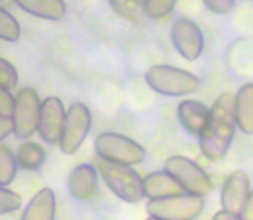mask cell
<instances>
[{
  "instance_id": "obj_23",
  "label": "cell",
  "mask_w": 253,
  "mask_h": 220,
  "mask_svg": "<svg viewBox=\"0 0 253 220\" xmlns=\"http://www.w3.org/2000/svg\"><path fill=\"white\" fill-rule=\"evenodd\" d=\"M23 205V198L14 191L7 189L5 186H0V215L12 214L19 210Z\"/></svg>"
},
{
  "instance_id": "obj_26",
  "label": "cell",
  "mask_w": 253,
  "mask_h": 220,
  "mask_svg": "<svg viewBox=\"0 0 253 220\" xmlns=\"http://www.w3.org/2000/svg\"><path fill=\"white\" fill-rule=\"evenodd\" d=\"M14 102H16V97H12L9 90L0 88V117H12Z\"/></svg>"
},
{
  "instance_id": "obj_16",
  "label": "cell",
  "mask_w": 253,
  "mask_h": 220,
  "mask_svg": "<svg viewBox=\"0 0 253 220\" xmlns=\"http://www.w3.org/2000/svg\"><path fill=\"white\" fill-rule=\"evenodd\" d=\"M16 5L31 16L48 21H60L67 12L64 0H16Z\"/></svg>"
},
{
  "instance_id": "obj_11",
  "label": "cell",
  "mask_w": 253,
  "mask_h": 220,
  "mask_svg": "<svg viewBox=\"0 0 253 220\" xmlns=\"http://www.w3.org/2000/svg\"><path fill=\"white\" fill-rule=\"evenodd\" d=\"M252 193L250 176L245 170H234L229 174L220 191V205L224 212L234 215H241L247 200Z\"/></svg>"
},
{
  "instance_id": "obj_20",
  "label": "cell",
  "mask_w": 253,
  "mask_h": 220,
  "mask_svg": "<svg viewBox=\"0 0 253 220\" xmlns=\"http://www.w3.org/2000/svg\"><path fill=\"white\" fill-rule=\"evenodd\" d=\"M17 158L7 145H0V186H7L14 181L17 172Z\"/></svg>"
},
{
  "instance_id": "obj_22",
  "label": "cell",
  "mask_w": 253,
  "mask_h": 220,
  "mask_svg": "<svg viewBox=\"0 0 253 220\" xmlns=\"http://www.w3.org/2000/svg\"><path fill=\"white\" fill-rule=\"evenodd\" d=\"M177 0H145V16L148 19H164L176 7Z\"/></svg>"
},
{
  "instance_id": "obj_31",
  "label": "cell",
  "mask_w": 253,
  "mask_h": 220,
  "mask_svg": "<svg viewBox=\"0 0 253 220\" xmlns=\"http://www.w3.org/2000/svg\"><path fill=\"white\" fill-rule=\"evenodd\" d=\"M147 220H159V219H153V217H148Z\"/></svg>"
},
{
  "instance_id": "obj_30",
  "label": "cell",
  "mask_w": 253,
  "mask_h": 220,
  "mask_svg": "<svg viewBox=\"0 0 253 220\" xmlns=\"http://www.w3.org/2000/svg\"><path fill=\"white\" fill-rule=\"evenodd\" d=\"M14 3H16V0H0V7H2V9H9V7H12Z\"/></svg>"
},
{
  "instance_id": "obj_17",
  "label": "cell",
  "mask_w": 253,
  "mask_h": 220,
  "mask_svg": "<svg viewBox=\"0 0 253 220\" xmlns=\"http://www.w3.org/2000/svg\"><path fill=\"white\" fill-rule=\"evenodd\" d=\"M236 120L238 129L243 134H253V83H247L238 90L236 102Z\"/></svg>"
},
{
  "instance_id": "obj_18",
  "label": "cell",
  "mask_w": 253,
  "mask_h": 220,
  "mask_svg": "<svg viewBox=\"0 0 253 220\" xmlns=\"http://www.w3.org/2000/svg\"><path fill=\"white\" fill-rule=\"evenodd\" d=\"M17 164L24 170H38L45 162V150L42 145L33 143V141H24L17 148Z\"/></svg>"
},
{
  "instance_id": "obj_21",
  "label": "cell",
  "mask_w": 253,
  "mask_h": 220,
  "mask_svg": "<svg viewBox=\"0 0 253 220\" xmlns=\"http://www.w3.org/2000/svg\"><path fill=\"white\" fill-rule=\"evenodd\" d=\"M21 37V26L17 19L10 12L0 7V40L3 41H17Z\"/></svg>"
},
{
  "instance_id": "obj_4",
  "label": "cell",
  "mask_w": 253,
  "mask_h": 220,
  "mask_svg": "<svg viewBox=\"0 0 253 220\" xmlns=\"http://www.w3.org/2000/svg\"><path fill=\"white\" fill-rule=\"evenodd\" d=\"M97 157L123 165H138L147 158V150L119 133H100L95 138Z\"/></svg>"
},
{
  "instance_id": "obj_10",
  "label": "cell",
  "mask_w": 253,
  "mask_h": 220,
  "mask_svg": "<svg viewBox=\"0 0 253 220\" xmlns=\"http://www.w3.org/2000/svg\"><path fill=\"white\" fill-rule=\"evenodd\" d=\"M66 122V110L59 97H47L42 102L40 124H38V134L47 145L60 143Z\"/></svg>"
},
{
  "instance_id": "obj_28",
  "label": "cell",
  "mask_w": 253,
  "mask_h": 220,
  "mask_svg": "<svg viewBox=\"0 0 253 220\" xmlns=\"http://www.w3.org/2000/svg\"><path fill=\"white\" fill-rule=\"evenodd\" d=\"M240 217L243 220H253V187H252V193H250V196H248L247 205H245Z\"/></svg>"
},
{
  "instance_id": "obj_15",
  "label": "cell",
  "mask_w": 253,
  "mask_h": 220,
  "mask_svg": "<svg viewBox=\"0 0 253 220\" xmlns=\"http://www.w3.org/2000/svg\"><path fill=\"white\" fill-rule=\"evenodd\" d=\"M21 220H55V193L50 187H43L31 198Z\"/></svg>"
},
{
  "instance_id": "obj_1",
  "label": "cell",
  "mask_w": 253,
  "mask_h": 220,
  "mask_svg": "<svg viewBox=\"0 0 253 220\" xmlns=\"http://www.w3.org/2000/svg\"><path fill=\"white\" fill-rule=\"evenodd\" d=\"M234 102H236V95H219L210 109L209 122H207L203 133L198 136L200 151L210 162L222 160L233 145L234 136H236L238 120Z\"/></svg>"
},
{
  "instance_id": "obj_6",
  "label": "cell",
  "mask_w": 253,
  "mask_h": 220,
  "mask_svg": "<svg viewBox=\"0 0 253 220\" xmlns=\"http://www.w3.org/2000/svg\"><path fill=\"white\" fill-rule=\"evenodd\" d=\"M164 170H167L179 183L184 193L205 198L213 187L209 174L197 162H193L188 157H181V155L169 157L164 164Z\"/></svg>"
},
{
  "instance_id": "obj_7",
  "label": "cell",
  "mask_w": 253,
  "mask_h": 220,
  "mask_svg": "<svg viewBox=\"0 0 253 220\" xmlns=\"http://www.w3.org/2000/svg\"><path fill=\"white\" fill-rule=\"evenodd\" d=\"M40 112H42V100L40 95L35 88L26 86L19 90L14 102L12 112V124H14V136L17 140H28L38 131L40 124Z\"/></svg>"
},
{
  "instance_id": "obj_12",
  "label": "cell",
  "mask_w": 253,
  "mask_h": 220,
  "mask_svg": "<svg viewBox=\"0 0 253 220\" xmlns=\"http://www.w3.org/2000/svg\"><path fill=\"white\" fill-rule=\"evenodd\" d=\"M98 186V169L91 164H80L67 177L69 194L78 201H86L95 196Z\"/></svg>"
},
{
  "instance_id": "obj_25",
  "label": "cell",
  "mask_w": 253,
  "mask_h": 220,
  "mask_svg": "<svg viewBox=\"0 0 253 220\" xmlns=\"http://www.w3.org/2000/svg\"><path fill=\"white\" fill-rule=\"evenodd\" d=\"M202 2L210 12L217 14V16H226L234 9L236 0H202Z\"/></svg>"
},
{
  "instance_id": "obj_5",
  "label": "cell",
  "mask_w": 253,
  "mask_h": 220,
  "mask_svg": "<svg viewBox=\"0 0 253 220\" xmlns=\"http://www.w3.org/2000/svg\"><path fill=\"white\" fill-rule=\"evenodd\" d=\"M203 208H205L203 196L181 193L160 200H148L147 214L148 217L159 220H195L202 215Z\"/></svg>"
},
{
  "instance_id": "obj_3",
  "label": "cell",
  "mask_w": 253,
  "mask_h": 220,
  "mask_svg": "<svg viewBox=\"0 0 253 220\" xmlns=\"http://www.w3.org/2000/svg\"><path fill=\"white\" fill-rule=\"evenodd\" d=\"M145 81L155 93L170 98L193 95L200 86V79L193 73L166 64L152 66L145 73Z\"/></svg>"
},
{
  "instance_id": "obj_9",
  "label": "cell",
  "mask_w": 253,
  "mask_h": 220,
  "mask_svg": "<svg viewBox=\"0 0 253 220\" xmlns=\"http://www.w3.org/2000/svg\"><path fill=\"white\" fill-rule=\"evenodd\" d=\"M170 41L183 59L193 60L200 59L205 48V37L202 28L190 17H177L170 28Z\"/></svg>"
},
{
  "instance_id": "obj_19",
  "label": "cell",
  "mask_w": 253,
  "mask_h": 220,
  "mask_svg": "<svg viewBox=\"0 0 253 220\" xmlns=\"http://www.w3.org/2000/svg\"><path fill=\"white\" fill-rule=\"evenodd\" d=\"M119 17L131 23H140L145 16V0H107Z\"/></svg>"
},
{
  "instance_id": "obj_14",
  "label": "cell",
  "mask_w": 253,
  "mask_h": 220,
  "mask_svg": "<svg viewBox=\"0 0 253 220\" xmlns=\"http://www.w3.org/2000/svg\"><path fill=\"white\" fill-rule=\"evenodd\" d=\"M143 187L145 196L148 200H160V198H169L184 193L179 183L167 170H157V172H150L147 177H143Z\"/></svg>"
},
{
  "instance_id": "obj_8",
  "label": "cell",
  "mask_w": 253,
  "mask_h": 220,
  "mask_svg": "<svg viewBox=\"0 0 253 220\" xmlns=\"http://www.w3.org/2000/svg\"><path fill=\"white\" fill-rule=\"evenodd\" d=\"M91 129V112L81 102H74L66 112L62 138H60V150L66 155L76 153L84 143Z\"/></svg>"
},
{
  "instance_id": "obj_29",
  "label": "cell",
  "mask_w": 253,
  "mask_h": 220,
  "mask_svg": "<svg viewBox=\"0 0 253 220\" xmlns=\"http://www.w3.org/2000/svg\"><path fill=\"white\" fill-rule=\"evenodd\" d=\"M212 220H243V219H241L240 215H234V214H229V212L220 210V212H217V214L213 215Z\"/></svg>"
},
{
  "instance_id": "obj_24",
  "label": "cell",
  "mask_w": 253,
  "mask_h": 220,
  "mask_svg": "<svg viewBox=\"0 0 253 220\" xmlns=\"http://www.w3.org/2000/svg\"><path fill=\"white\" fill-rule=\"evenodd\" d=\"M17 81H19V76H17L16 67L9 60L0 57V88L10 91L17 86Z\"/></svg>"
},
{
  "instance_id": "obj_27",
  "label": "cell",
  "mask_w": 253,
  "mask_h": 220,
  "mask_svg": "<svg viewBox=\"0 0 253 220\" xmlns=\"http://www.w3.org/2000/svg\"><path fill=\"white\" fill-rule=\"evenodd\" d=\"M14 131V124L10 117H0V143Z\"/></svg>"
},
{
  "instance_id": "obj_2",
  "label": "cell",
  "mask_w": 253,
  "mask_h": 220,
  "mask_svg": "<svg viewBox=\"0 0 253 220\" xmlns=\"http://www.w3.org/2000/svg\"><path fill=\"white\" fill-rule=\"evenodd\" d=\"M98 174L105 186L126 203H140L145 198V187L141 176L131 165L114 164V162L97 158Z\"/></svg>"
},
{
  "instance_id": "obj_13",
  "label": "cell",
  "mask_w": 253,
  "mask_h": 220,
  "mask_svg": "<svg viewBox=\"0 0 253 220\" xmlns=\"http://www.w3.org/2000/svg\"><path fill=\"white\" fill-rule=\"evenodd\" d=\"M210 117V109L203 102L198 100H183L177 105V119L181 126L191 134V136H200L205 129Z\"/></svg>"
}]
</instances>
